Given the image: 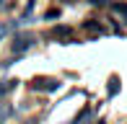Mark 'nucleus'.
<instances>
[{
	"instance_id": "1",
	"label": "nucleus",
	"mask_w": 127,
	"mask_h": 124,
	"mask_svg": "<svg viewBox=\"0 0 127 124\" xmlns=\"http://www.w3.org/2000/svg\"><path fill=\"white\" fill-rule=\"evenodd\" d=\"M31 44H34V36H29V34H21V36H16V39H13L10 49H13L16 54H21V52H26Z\"/></svg>"
},
{
	"instance_id": "2",
	"label": "nucleus",
	"mask_w": 127,
	"mask_h": 124,
	"mask_svg": "<svg viewBox=\"0 0 127 124\" xmlns=\"http://www.w3.org/2000/svg\"><path fill=\"white\" fill-rule=\"evenodd\" d=\"M31 85L36 88V91H57V88H60V83H57L55 78H36Z\"/></svg>"
},
{
	"instance_id": "3",
	"label": "nucleus",
	"mask_w": 127,
	"mask_h": 124,
	"mask_svg": "<svg viewBox=\"0 0 127 124\" xmlns=\"http://www.w3.org/2000/svg\"><path fill=\"white\" fill-rule=\"evenodd\" d=\"M106 93H109V96H117V93H119V78H112V80H109Z\"/></svg>"
},
{
	"instance_id": "4",
	"label": "nucleus",
	"mask_w": 127,
	"mask_h": 124,
	"mask_svg": "<svg viewBox=\"0 0 127 124\" xmlns=\"http://www.w3.org/2000/svg\"><path fill=\"white\" fill-rule=\"evenodd\" d=\"M88 116H91V109L86 106V109H80V114H78V116H75V119H73L70 124H83L86 119H88Z\"/></svg>"
},
{
	"instance_id": "5",
	"label": "nucleus",
	"mask_w": 127,
	"mask_h": 124,
	"mask_svg": "<svg viewBox=\"0 0 127 124\" xmlns=\"http://www.w3.org/2000/svg\"><path fill=\"white\" fill-rule=\"evenodd\" d=\"M52 36H70V29H67V26H57V29L52 31Z\"/></svg>"
},
{
	"instance_id": "6",
	"label": "nucleus",
	"mask_w": 127,
	"mask_h": 124,
	"mask_svg": "<svg viewBox=\"0 0 127 124\" xmlns=\"http://www.w3.org/2000/svg\"><path fill=\"white\" fill-rule=\"evenodd\" d=\"M10 116V106H5V103H0V124H3L5 119Z\"/></svg>"
},
{
	"instance_id": "7",
	"label": "nucleus",
	"mask_w": 127,
	"mask_h": 124,
	"mask_svg": "<svg viewBox=\"0 0 127 124\" xmlns=\"http://www.w3.org/2000/svg\"><path fill=\"white\" fill-rule=\"evenodd\" d=\"M13 88H16V80H5L3 85H0V96H3V93H8V91H13Z\"/></svg>"
},
{
	"instance_id": "8",
	"label": "nucleus",
	"mask_w": 127,
	"mask_h": 124,
	"mask_svg": "<svg viewBox=\"0 0 127 124\" xmlns=\"http://www.w3.org/2000/svg\"><path fill=\"white\" fill-rule=\"evenodd\" d=\"M99 124H106V122H99Z\"/></svg>"
}]
</instances>
